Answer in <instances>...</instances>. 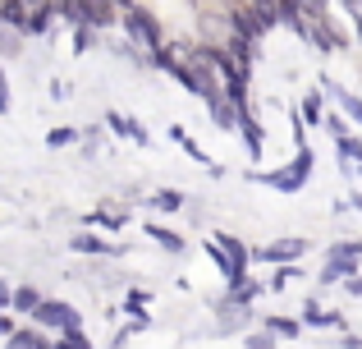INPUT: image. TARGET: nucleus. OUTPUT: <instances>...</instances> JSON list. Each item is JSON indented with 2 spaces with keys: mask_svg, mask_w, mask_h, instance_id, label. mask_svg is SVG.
I'll return each instance as SVG.
<instances>
[{
  "mask_svg": "<svg viewBox=\"0 0 362 349\" xmlns=\"http://www.w3.org/2000/svg\"><path fill=\"white\" fill-rule=\"evenodd\" d=\"M74 248H78V253H106L110 244H101L97 234H78V239H74Z\"/></svg>",
  "mask_w": 362,
  "mask_h": 349,
  "instance_id": "9",
  "label": "nucleus"
},
{
  "mask_svg": "<svg viewBox=\"0 0 362 349\" xmlns=\"http://www.w3.org/2000/svg\"><path fill=\"white\" fill-rule=\"evenodd\" d=\"M211 244H216V248H221V253H225V258H230V262H234V267H239V271H243V262H247V253H243V244H239V239H230V234H216V239H211Z\"/></svg>",
  "mask_w": 362,
  "mask_h": 349,
  "instance_id": "3",
  "label": "nucleus"
},
{
  "mask_svg": "<svg viewBox=\"0 0 362 349\" xmlns=\"http://www.w3.org/2000/svg\"><path fill=\"white\" fill-rule=\"evenodd\" d=\"M9 349H46V345H42L37 331H14V336H9Z\"/></svg>",
  "mask_w": 362,
  "mask_h": 349,
  "instance_id": "6",
  "label": "nucleus"
},
{
  "mask_svg": "<svg viewBox=\"0 0 362 349\" xmlns=\"http://www.w3.org/2000/svg\"><path fill=\"white\" fill-rule=\"evenodd\" d=\"M271 331H280V336H298V322H271Z\"/></svg>",
  "mask_w": 362,
  "mask_h": 349,
  "instance_id": "13",
  "label": "nucleus"
},
{
  "mask_svg": "<svg viewBox=\"0 0 362 349\" xmlns=\"http://www.w3.org/2000/svg\"><path fill=\"white\" fill-rule=\"evenodd\" d=\"M69 138H74V129H55V134H51V147H64Z\"/></svg>",
  "mask_w": 362,
  "mask_h": 349,
  "instance_id": "12",
  "label": "nucleus"
},
{
  "mask_svg": "<svg viewBox=\"0 0 362 349\" xmlns=\"http://www.w3.org/2000/svg\"><path fill=\"white\" fill-rule=\"evenodd\" d=\"M60 349H92V345H88V336H83V331H69L60 341Z\"/></svg>",
  "mask_w": 362,
  "mask_h": 349,
  "instance_id": "11",
  "label": "nucleus"
},
{
  "mask_svg": "<svg viewBox=\"0 0 362 349\" xmlns=\"http://www.w3.org/2000/svg\"><path fill=\"white\" fill-rule=\"evenodd\" d=\"M37 322H42V326H60L64 336L78 331V313H74L69 304H42V308H37Z\"/></svg>",
  "mask_w": 362,
  "mask_h": 349,
  "instance_id": "1",
  "label": "nucleus"
},
{
  "mask_svg": "<svg viewBox=\"0 0 362 349\" xmlns=\"http://www.w3.org/2000/svg\"><path fill=\"white\" fill-rule=\"evenodd\" d=\"M14 308H18V313H37V308H42L37 290H18V294H14Z\"/></svg>",
  "mask_w": 362,
  "mask_h": 349,
  "instance_id": "7",
  "label": "nucleus"
},
{
  "mask_svg": "<svg viewBox=\"0 0 362 349\" xmlns=\"http://www.w3.org/2000/svg\"><path fill=\"white\" fill-rule=\"evenodd\" d=\"M147 234H151V239H160L165 248H184V239H179V234H170V230H160V225H147Z\"/></svg>",
  "mask_w": 362,
  "mask_h": 349,
  "instance_id": "10",
  "label": "nucleus"
},
{
  "mask_svg": "<svg viewBox=\"0 0 362 349\" xmlns=\"http://www.w3.org/2000/svg\"><path fill=\"white\" fill-rule=\"evenodd\" d=\"M156 207H165V212H179V207H184V193H175V188H160V193H156Z\"/></svg>",
  "mask_w": 362,
  "mask_h": 349,
  "instance_id": "8",
  "label": "nucleus"
},
{
  "mask_svg": "<svg viewBox=\"0 0 362 349\" xmlns=\"http://www.w3.org/2000/svg\"><path fill=\"white\" fill-rule=\"evenodd\" d=\"M247 349H275V345H271V336H252V341H247Z\"/></svg>",
  "mask_w": 362,
  "mask_h": 349,
  "instance_id": "14",
  "label": "nucleus"
},
{
  "mask_svg": "<svg viewBox=\"0 0 362 349\" xmlns=\"http://www.w3.org/2000/svg\"><path fill=\"white\" fill-rule=\"evenodd\" d=\"M170 134H175V143H179V147H184V152H188V156H197V161H206V166H211V156H206V152H202V147H197V143H193V138H188V134H184V129H170Z\"/></svg>",
  "mask_w": 362,
  "mask_h": 349,
  "instance_id": "5",
  "label": "nucleus"
},
{
  "mask_svg": "<svg viewBox=\"0 0 362 349\" xmlns=\"http://www.w3.org/2000/svg\"><path fill=\"white\" fill-rule=\"evenodd\" d=\"M349 290H354V294H362V276H354V280H349Z\"/></svg>",
  "mask_w": 362,
  "mask_h": 349,
  "instance_id": "15",
  "label": "nucleus"
},
{
  "mask_svg": "<svg viewBox=\"0 0 362 349\" xmlns=\"http://www.w3.org/2000/svg\"><path fill=\"white\" fill-rule=\"evenodd\" d=\"M129 28H133L138 37H147V42H156V23H151L147 14H138V9H129Z\"/></svg>",
  "mask_w": 362,
  "mask_h": 349,
  "instance_id": "4",
  "label": "nucleus"
},
{
  "mask_svg": "<svg viewBox=\"0 0 362 349\" xmlns=\"http://www.w3.org/2000/svg\"><path fill=\"white\" fill-rule=\"evenodd\" d=\"M303 253V239H284V244H275V248H262L257 258L262 262H284V258H298Z\"/></svg>",
  "mask_w": 362,
  "mask_h": 349,
  "instance_id": "2",
  "label": "nucleus"
},
{
  "mask_svg": "<svg viewBox=\"0 0 362 349\" xmlns=\"http://www.w3.org/2000/svg\"><path fill=\"white\" fill-rule=\"evenodd\" d=\"M0 110H5V79H0Z\"/></svg>",
  "mask_w": 362,
  "mask_h": 349,
  "instance_id": "16",
  "label": "nucleus"
}]
</instances>
